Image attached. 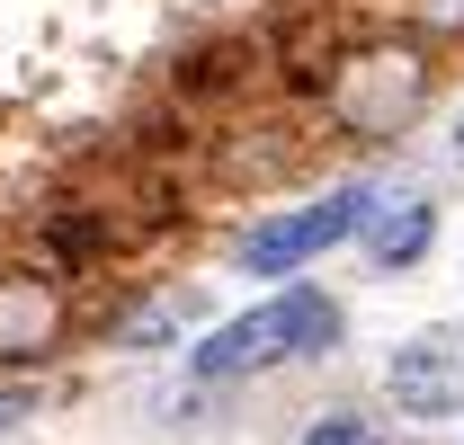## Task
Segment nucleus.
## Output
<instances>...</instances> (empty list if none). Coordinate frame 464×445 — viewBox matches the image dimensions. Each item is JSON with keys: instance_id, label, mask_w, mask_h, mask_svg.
Returning <instances> with one entry per match:
<instances>
[{"instance_id": "1", "label": "nucleus", "mask_w": 464, "mask_h": 445, "mask_svg": "<svg viewBox=\"0 0 464 445\" xmlns=\"http://www.w3.org/2000/svg\"><path fill=\"white\" fill-rule=\"evenodd\" d=\"M340 330L348 321H340V303H331L322 285H286V294L250 303L241 321H224V330L188 356V374H197V383H250V374H277L295 356H322Z\"/></svg>"}, {"instance_id": "8", "label": "nucleus", "mask_w": 464, "mask_h": 445, "mask_svg": "<svg viewBox=\"0 0 464 445\" xmlns=\"http://www.w3.org/2000/svg\"><path fill=\"white\" fill-rule=\"evenodd\" d=\"M27 419H36V392H27V383H9V392H0V445L18 437Z\"/></svg>"}, {"instance_id": "4", "label": "nucleus", "mask_w": 464, "mask_h": 445, "mask_svg": "<svg viewBox=\"0 0 464 445\" xmlns=\"http://www.w3.org/2000/svg\"><path fill=\"white\" fill-rule=\"evenodd\" d=\"M384 401L393 419H464V330H411L393 356H384Z\"/></svg>"}, {"instance_id": "3", "label": "nucleus", "mask_w": 464, "mask_h": 445, "mask_svg": "<svg viewBox=\"0 0 464 445\" xmlns=\"http://www.w3.org/2000/svg\"><path fill=\"white\" fill-rule=\"evenodd\" d=\"M366 205H375V187H331V196H313V205H295V214L250 222V232H241V268H250V277H295V268H313L322 250L357 241Z\"/></svg>"}, {"instance_id": "7", "label": "nucleus", "mask_w": 464, "mask_h": 445, "mask_svg": "<svg viewBox=\"0 0 464 445\" xmlns=\"http://www.w3.org/2000/svg\"><path fill=\"white\" fill-rule=\"evenodd\" d=\"M295 445H384V428H375L366 410H322V419H304Z\"/></svg>"}, {"instance_id": "10", "label": "nucleus", "mask_w": 464, "mask_h": 445, "mask_svg": "<svg viewBox=\"0 0 464 445\" xmlns=\"http://www.w3.org/2000/svg\"><path fill=\"white\" fill-rule=\"evenodd\" d=\"M456 161H464V125H456Z\"/></svg>"}, {"instance_id": "6", "label": "nucleus", "mask_w": 464, "mask_h": 445, "mask_svg": "<svg viewBox=\"0 0 464 445\" xmlns=\"http://www.w3.org/2000/svg\"><path fill=\"white\" fill-rule=\"evenodd\" d=\"M366 259L375 268H420L429 259V241H438V205L429 196H393V205H366Z\"/></svg>"}, {"instance_id": "2", "label": "nucleus", "mask_w": 464, "mask_h": 445, "mask_svg": "<svg viewBox=\"0 0 464 445\" xmlns=\"http://www.w3.org/2000/svg\"><path fill=\"white\" fill-rule=\"evenodd\" d=\"M331 125L357 143H393L411 116L429 108V54L420 45H357L331 62Z\"/></svg>"}, {"instance_id": "5", "label": "nucleus", "mask_w": 464, "mask_h": 445, "mask_svg": "<svg viewBox=\"0 0 464 445\" xmlns=\"http://www.w3.org/2000/svg\"><path fill=\"white\" fill-rule=\"evenodd\" d=\"M63 338V285L36 268H0V365H36Z\"/></svg>"}, {"instance_id": "9", "label": "nucleus", "mask_w": 464, "mask_h": 445, "mask_svg": "<svg viewBox=\"0 0 464 445\" xmlns=\"http://www.w3.org/2000/svg\"><path fill=\"white\" fill-rule=\"evenodd\" d=\"M420 9H429L438 27H464V0H420Z\"/></svg>"}]
</instances>
